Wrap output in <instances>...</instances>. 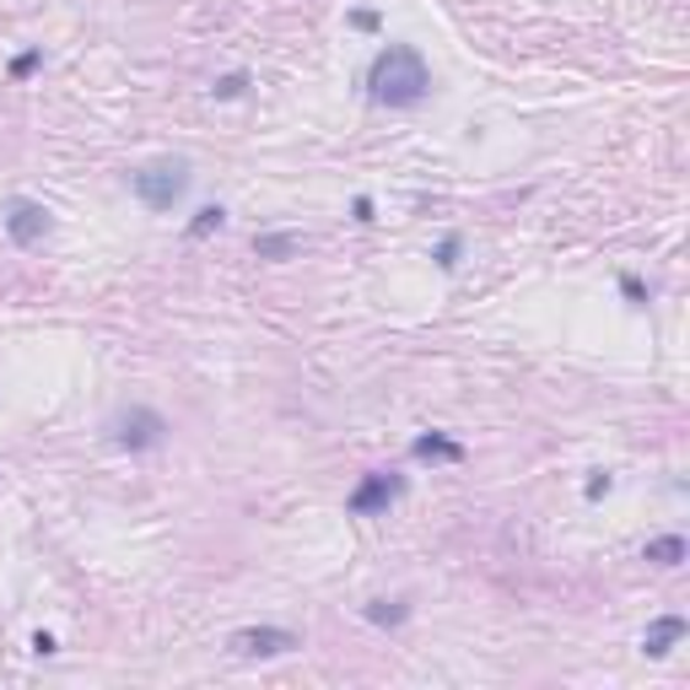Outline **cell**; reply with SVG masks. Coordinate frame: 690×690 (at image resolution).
Returning a JSON list of instances; mask_svg holds the SVG:
<instances>
[{
  "label": "cell",
  "instance_id": "obj_4",
  "mask_svg": "<svg viewBox=\"0 0 690 690\" xmlns=\"http://www.w3.org/2000/svg\"><path fill=\"white\" fill-rule=\"evenodd\" d=\"M399 497H405V475H394V470H373V475H362L357 491L346 497V512H351V518H383Z\"/></svg>",
  "mask_w": 690,
  "mask_h": 690
},
{
  "label": "cell",
  "instance_id": "obj_18",
  "mask_svg": "<svg viewBox=\"0 0 690 690\" xmlns=\"http://www.w3.org/2000/svg\"><path fill=\"white\" fill-rule=\"evenodd\" d=\"M33 653H38V658H55L60 647H55V636H49V631H38V636H33Z\"/></svg>",
  "mask_w": 690,
  "mask_h": 690
},
{
  "label": "cell",
  "instance_id": "obj_10",
  "mask_svg": "<svg viewBox=\"0 0 690 690\" xmlns=\"http://www.w3.org/2000/svg\"><path fill=\"white\" fill-rule=\"evenodd\" d=\"M686 556H690L686 534H658V540H647V551H642V562H653V566H680Z\"/></svg>",
  "mask_w": 690,
  "mask_h": 690
},
{
  "label": "cell",
  "instance_id": "obj_17",
  "mask_svg": "<svg viewBox=\"0 0 690 690\" xmlns=\"http://www.w3.org/2000/svg\"><path fill=\"white\" fill-rule=\"evenodd\" d=\"M610 486H615V480H610V475H593V480H588V491H582V497H588V502H604V497H610Z\"/></svg>",
  "mask_w": 690,
  "mask_h": 690
},
{
  "label": "cell",
  "instance_id": "obj_5",
  "mask_svg": "<svg viewBox=\"0 0 690 690\" xmlns=\"http://www.w3.org/2000/svg\"><path fill=\"white\" fill-rule=\"evenodd\" d=\"M0 222H5V238H11L16 249H38V244L55 233V216H49L38 200H11Z\"/></svg>",
  "mask_w": 690,
  "mask_h": 690
},
{
  "label": "cell",
  "instance_id": "obj_12",
  "mask_svg": "<svg viewBox=\"0 0 690 690\" xmlns=\"http://www.w3.org/2000/svg\"><path fill=\"white\" fill-rule=\"evenodd\" d=\"M222 222H227V211H222V205H200V211H194V222H189V238H194V244H205L211 233H222Z\"/></svg>",
  "mask_w": 690,
  "mask_h": 690
},
{
  "label": "cell",
  "instance_id": "obj_13",
  "mask_svg": "<svg viewBox=\"0 0 690 690\" xmlns=\"http://www.w3.org/2000/svg\"><path fill=\"white\" fill-rule=\"evenodd\" d=\"M249 70H227V76H216V87H211V98H216V103H233V98H244V92H249Z\"/></svg>",
  "mask_w": 690,
  "mask_h": 690
},
{
  "label": "cell",
  "instance_id": "obj_8",
  "mask_svg": "<svg viewBox=\"0 0 690 690\" xmlns=\"http://www.w3.org/2000/svg\"><path fill=\"white\" fill-rule=\"evenodd\" d=\"M410 453H416L421 464H464V442L442 438V432H421V438L410 442Z\"/></svg>",
  "mask_w": 690,
  "mask_h": 690
},
{
  "label": "cell",
  "instance_id": "obj_14",
  "mask_svg": "<svg viewBox=\"0 0 690 690\" xmlns=\"http://www.w3.org/2000/svg\"><path fill=\"white\" fill-rule=\"evenodd\" d=\"M459 253H464V238H459V233H448L432 259H438V270H459Z\"/></svg>",
  "mask_w": 690,
  "mask_h": 690
},
{
  "label": "cell",
  "instance_id": "obj_3",
  "mask_svg": "<svg viewBox=\"0 0 690 690\" xmlns=\"http://www.w3.org/2000/svg\"><path fill=\"white\" fill-rule=\"evenodd\" d=\"M168 416L162 410H151V405H129V410H120L114 421H109V438L120 442L125 453H151V448H162L168 442Z\"/></svg>",
  "mask_w": 690,
  "mask_h": 690
},
{
  "label": "cell",
  "instance_id": "obj_20",
  "mask_svg": "<svg viewBox=\"0 0 690 690\" xmlns=\"http://www.w3.org/2000/svg\"><path fill=\"white\" fill-rule=\"evenodd\" d=\"M351 211H357V222H373V200H367V194H357V205H351Z\"/></svg>",
  "mask_w": 690,
  "mask_h": 690
},
{
  "label": "cell",
  "instance_id": "obj_1",
  "mask_svg": "<svg viewBox=\"0 0 690 690\" xmlns=\"http://www.w3.org/2000/svg\"><path fill=\"white\" fill-rule=\"evenodd\" d=\"M367 92H373V103H383V109H416V103H427L432 70L421 60V49H410V44L377 49L373 65H367Z\"/></svg>",
  "mask_w": 690,
  "mask_h": 690
},
{
  "label": "cell",
  "instance_id": "obj_9",
  "mask_svg": "<svg viewBox=\"0 0 690 690\" xmlns=\"http://www.w3.org/2000/svg\"><path fill=\"white\" fill-rule=\"evenodd\" d=\"M303 249H308V238H303V233H253V253H259V259H270V264L297 259Z\"/></svg>",
  "mask_w": 690,
  "mask_h": 690
},
{
  "label": "cell",
  "instance_id": "obj_6",
  "mask_svg": "<svg viewBox=\"0 0 690 690\" xmlns=\"http://www.w3.org/2000/svg\"><path fill=\"white\" fill-rule=\"evenodd\" d=\"M227 647H233L238 658H286V653L303 647V636H297V631H281V626H244V631H233Z\"/></svg>",
  "mask_w": 690,
  "mask_h": 690
},
{
  "label": "cell",
  "instance_id": "obj_7",
  "mask_svg": "<svg viewBox=\"0 0 690 690\" xmlns=\"http://www.w3.org/2000/svg\"><path fill=\"white\" fill-rule=\"evenodd\" d=\"M686 615H658L653 626L642 631V653L647 658H669L675 653V642H686Z\"/></svg>",
  "mask_w": 690,
  "mask_h": 690
},
{
  "label": "cell",
  "instance_id": "obj_16",
  "mask_svg": "<svg viewBox=\"0 0 690 690\" xmlns=\"http://www.w3.org/2000/svg\"><path fill=\"white\" fill-rule=\"evenodd\" d=\"M621 297H626L631 308H647V286H642V275H621Z\"/></svg>",
  "mask_w": 690,
  "mask_h": 690
},
{
  "label": "cell",
  "instance_id": "obj_19",
  "mask_svg": "<svg viewBox=\"0 0 690 690\" xmlns=\"http://www.w3.org/2000/svg\"><path fill=\"white\" fill-rule=\"evenodd\" d=\"M351 22H357V27H362V33H377V27H383V16H377V11H357V16H351Z\"/></svg>",
  "mask_w": 690,
  "mask_h": 690
},
{
  "label": "cell",
  "instance_id": "obj_11",
  "mask_svg": "<svg viewBox=\"0 0 690 690\" xmlns=\"http://www.w3.org/2000/svg\"><path fill=\"white\" fill-rule=\"evenodd\" d=\"M362 615H367L373 626H405V621H410V604H405V599H373Z\"/></svg>",
  "mask_w": 690,
  "mask_h": 690
},
{
  "label": "cell",
  "instance_id": "obj_15",
  "mask_svg": "<svg viewBox=\"0 0 690 690\" xmlns=\"http://www.w3.org/2000/svg\"><path fill=\"white\" fill-rule=\"evenodd\" d=\"M38 65H44V49H27V55H16V60H11V81H27Z\"/></svg>",
  "mask_w": 690,
  "mask_h": 690
},
{
  "label": "cell",
  "instance_id": "obj_2",
  "mask_svg": "<svg viewBox=\"0 0 690 690\" xmlns=\"http://www.w3.org/2000/svg\"><path fill=\"white\" fill-rule=\"evenodd\" d=\"M189 179H194V173H189V157H151L146 168L129 173V189H135V200H140L146 211L168 216L189 194Z\"/></svg>",
  "mask_w": 690,
  "mask_h": 690
}]
</instances>
